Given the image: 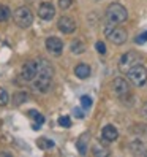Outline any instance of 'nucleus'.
<instances>
[{"instance_id":"nucleus-9","label":"nucleus","mask_w":147,"mask_h":157,"mask_svg":"<svg viewBox=\"0 0 147 157\" xmlns=\"http://www.w3.org/2000/svg\"><path fill=\"white\" fill-rule=\"evenodd\" d=\"M57 27L62 33H73L76 30V21L73 19L71 16H62L60 19L57 21Z\"/></svg>"},{"instance_id":"nucleus-8","label":"nucleus","mask_w":147,"mask_h":157,"mask_svg":"<svg viewBox=\"0 0 147 157\" xmlns=\"http://www.w3.org/2000/svg\"><path fill=\"white\" fill-rule=\"evenodd\" d=\"M36 70H38V67H36V62L35 60H27L24 65L21 67V78L29 82V81H33L35 76H36Z\"/></svg>"},{"instance_id":"nucleus-28","label":"nucleus","mask_w":147,"mask_h":157,"mask_svg":"<svg viewBox=\"0 0 147 157\" xmlns=\"http://www.w3.org/2000/svg\"><path fill=\"white\" fill-rule=\"evenodd\" d=\"M73 114H75L76 117H79V119H82V117H84V113H82L79 108H75V109H73Z\"/></svg>"},{"instance_id":"nucleus-1","label":"nucleus","mask_w":147,"mask_h":157,"mask_svg":"<svg viewBox=\"0 0 147 157\" xmlns=\"http://www.w3.org/2000/svg\"><path fill=\"white\" fill-rule=\"evenodd\" d=\"M36 67H38V70H36V76L33 79V89L40 92H48L52 84V65L46 59H40L36 62Z\"/></svg>"},{"instance_id":"nucleus-6","label":"nucleus","mask_w":147,"mask_h":157,"mask_svg":"<svg viewBox=\"0 0 147 157\" xmlns=\"http://www.w3.org/2000/svg\"><path fill=\"white\" fill-rule=\"evenodd\" d=\"M142 57L138 54L136 51H128L125 54H122L120 60H119V70L127 73L130 68H133L134 65H138V63H141Z\"/></svg>"},{"instance_id":"nucleus-29","label":"nucleus","mask_w":147,"mask_h":157,"mask_svg":"<svg viewBox=\"0 0 147 157\" xmlns=\"http://www.w3.org/2000/svg\"><path fill=\"white\" fill-rule=\"evenodd\" d=\"M141 114H142V117L144 119H147V101L142 105V108H141Z\"/></svg>"},{"instance_id":"nucleus-18","label":"nucleus","mask_w":147,"mask_h":157,"mask_svg":"<svg viewBox=\"0 0 147 157\" xmlns=\"http://www.w3.org/2000/svg\"><path fill=\"white\" fill-rule=\"evenodd\" d=\"M38 147H41V149H44V151H48V149H52L54 147V141L52 140H49V138H38Z\"/></svg>"},{"instance_id":"nucleus-2","label":"nucleus","mask_w":147,"mask_h":157,"mask_svg":"<svg viewBox=\"0 0 147 157\" xmlns=\"http://www.w3.org/2000/svg\"><path fill=\"white\" fill-rule=\"evenodd\" d=\"M105 16H106V21L109 24H117L119 25V24H123L128 19V11L120 3H111L106 8Z\"/></svg>"},{"instance_id":"nucleus-3","label":"nucleus","mask_w":147,"mask_h":157,"mask_svg":"<svg viewBox=\"0 0 147 157\" xmlns=\"http://www.w3.org/2000/svg\"><path fill=\"white\" fill-rule=\"evenodd\" d=\"M105 35H106V38H108L109 41L114 43V44H117V46L127 43V40H128L127 30L123 29V27L117 25V24H109V22H108V25L105 27Z\"/></svg>"},{"instance_id":"nucleus-5","label":"nucleus","mask_w":147,"mask_h":157,"mask_svg":"<svg viewBox=\"0 0 147 157\" xmlns=\"http://www.w3.org/2000/svg\"><path fill=\"white\" fill-rule=\"evenodd\" d=\"M127 78L136 87H142L147 82V68L142 65V63H138L133 68H130L127 71Z\"/></svg>"},{"instance_id":"nucleus-14","label":"nucleus","mask_w":147,"mask_h":157,"mask_svg":"<svg viewBox=\"0 0 147 157\" xmlns=\"http://www.w3.org/2000/svg\"><path fill=\"white\" fill-rule=\"evenodd\" d=\"M90 73H92V70H90V67L87 65V63H78V65L75 67V75H76L79 79L89 78Z\"/></svg>"},{"instance_id":"nucleus-4","label":"nucleus","mask_w":147,"mask_h":157,"mask_svg":"<svg viewBox=\"0 0 147 157\" xmlns=\"http://www.w3.org/2000/svg\"><path fill=\"white\" fill-rule=\"evenodd\" d=\"M13 21L21 29H29L33 24V13L27 6H19L13 11Z\"/></svg>"},{"instance_id":"nucleus-23","label":"nucleus","mask_w":147,"mask_h":157,"mask_svg":"<svg viewBox=\"0 0 147 157\" xmlns=\"http://www.w3.org/2000/svg\"><path fill=\"white\" fill-rule=\"evenodd\" d=\"M25 100H27V94H25V92H17V94H16V98H14V105L19 106L21 103H24Z\"/></svg>"},{"instance_id":"nucleus-7","label":"nucleus","mask_w":147,"mask_h":157,"mask_svg":"<svg viewBox=\"0 0 147 157\" xmlns=\"http://www.w3.org/2000/svg\"><path fill=\"white\" fill-rule=\"evenodd\" d=\"M112 90L119 98H123V97H127L128 94H130V82L122 76H117L112 81Z\"/></svg>"},{"instance_id":"nucleus-15","label":"nucleus","mask_w":147,"mask_h":157,"mask_svg":"<svg viewBox=\"0 0 147 157\" xmlns=\"http://www.w3.org/2000/svg\"><path fill=\"white\" fill-rule=\"evenodd\" d=\"M130 151L134 155H142V154H145L147 149H145V144H144L142 140H134V141L130 143Z\"/></svg>"},{"instance_id":"nucleus-21","label":"nucleus","mask_w":147,"mask_h":157,"mask_svg":"<svg viewBox=\"0 0 147 157\" xmlns=\"http://www.w3.org/2000/svg\"><path fill=\"white\" fill-rule=\"evenodd\" d=\"M92 154L97 155V157H100V155H108L109 151L105 149V147H101L100 144H95V146H94V149H92Z\"/></svg>"},{"instance_id":"nucleus-20","label":"nucleus","mask_w":147,"mask_h":157,"mask_svg":"<svg viewBox=\"0 0 147 157\" xmlns=\"http://www.w3.org/2000/svg\"><path fill=\"white\" fill-rule=\"evenodd\" d=\"M8 101H10V95H8V92L3 87H0V106L8 105Z\"/></svg>"},{"instance_id":"nucleus-25","label":"nucleus","mask_w":147,"mask_h":157,"mask_svg":"<svg viewBox=\"0 0 147 157\" xmlns=\"http://www.w3.org/2000/svg\"><path fill=\"white\" fill-rule=\"evenodd\" d=\"M71 5H73V0H59L60 10H68V8H71Z\"/></svg>"},{"instance_id":"nucleus-13","label":"nucleus","mask_w":147,"mask_h":157,"mask_svg":"<svg viewBox=\"0 0 147 157\" xmlns=\"http://www.w3.org/2000/svg\"><path fill=\"white\" fill-rule=\"evenodd\" d=\"M89 141H90V133H89V132H84V133H82V135L78 138V141H76V147H78L79 154H82V155H86V154H87Z\"/></svg>"},{"instance_id":"nucleus-26","label":"nucleus","mask_w":147,"mask_h":157,"mask_svg":"<svg viewBox=\"0 0 147 157\" xmlns=\"http://www.w3.org/2000/svg\"><path fill=\"white\" fill-rule=\"evenodd\" d=\"M95 48H97V51L101 54V56H105V54H106V44L103 41H97L95 43Z\"/></svg>"},{"instance_id":"nucleus-30","label":"nucleus","mask_w":147,"mask_h":157,"mask_svg":"<svg viewBox=\"0 0 147 157\" xmlns=\"http://www.w3.org/2000/svg\"><path fill=\"white\" fill-rule=\"evenodd\" d=\"M145 155H147V151H145Z\"/></svg>"},{"instance_id":"nucleus-10","label":"nucleus","mask_w":147,"mask_h":157,"mask_svg":"<svg viewBox=\"0 0 147 157\" xmlns=\"http://www.w3.org/2000/svg\"><path fill=\"white\" fill-rule=\"evenodd\" d=\"M46 49H48V52L54 54V56H60L63 49V41L59 36H48L46 38Z\"/></svg>"},{"instance_id":"nucleus-12","label":"nucleus","mask_w":147,"mask_h":157,"mask_svg":"<svg viewBox=\"0 0 147 157\" xmlns=\"http://www.w3.org/2000/svg\"><path fill=\"white\" fill-rule=\"evenodd\" d=\"M101 138L105 141H116L117 138H119V132H117V128L114 127V125H111V124H108V125H105L103 128H101Z\"/></svg>"},{"instance_id":"nucleus-22","label":"nucleus","mask_w":147,"mask_h":157,"mask_svg":"<svg viewBox=\"0 0 147 157\" xmlns=\"http://www.w3.org/2000/svg\"><path fill=\"white\" fill-rule=\"evenodd\" d=\"M81 106H82V109H89L92 106V98L89 95H82L81 97Z\"/></svg>"},{"instance_id":"nucleus-31","label":"nucleus","mask_w":147,"mask_h":157,"mask_svg":"<svg viewBox=\"0 0 147 157\" xmlns=\"http://www.w3.org/2000/svg\"><path fill=\"white\" fill-rule=\"evenodd\" d=\"M97 2H100V0H97Z\"/></svg>"},{"instance_id":"nucleus-19","label":"nucleus","mask_w":147,"mask_h":157,"mask_svg":"<svg viewBox=\"0 0 147 157\" xmlns=\"http://www.w3.org/2000/svg\"><path fill=\"white\" fill-rule=\"evenodd\" d=\"M27 116H29V117H33V121L38 122V125H41V124L44 122V116H43L41 113H38L36 109H29V111H27Z\"/></svg>"},{"instance_id":"nucleus-27","label":"nucleus","mask_w":147,"mask_h":157,"mask_svg":"<svg viewBox=\"0 0 147 157\" xmlns=\"http://www.w3.org/2000/svg\"><path fill=\"white\" fill-rule=\"evenodd\" d=\"M134 41H136L138 44H144V43L147 41V30H145V32H142L141 35H138Z\"/></svg>"},{"instance_id":"nucleus-17","label":"nucleus","mask_w":147,"mask_h":157,"mask_svg":"<svg viewBox=\"0 0 147 157\" xmlns=\"http://www.w3.org/2000/svg\"><path fill=\"white\" fill-rule=\"evenodd\" d=\"M11 17V10L6 5H0V22H6Z\"/></svg>"},{"instance_id":"nucleus-16","label":"nucleus","mask_w":147,"mask_h":157,"mask_svg":"<svg viewBox=\"0 0 147 157\" xmlns=\"http://www.w3.org/2000/svg\"><path fill=\"white\" fill-rule=\"evenodd\" d=\"M70 49H71L73 54H82L86 51V46H84V43H82L81 40H75V41H71Z\"/></svg>"},{"instance_id":"nucleus-24","label":"nucleus","mask_w":147,"mask_h":157,"mask_svg":"<svg viewBox=\"0 0 147 157\" xmlns=\"http://www.w3.org/2000/svg\"><path fill=\"white\" fill-rule=\"evenodd\" d=\"M59 124H60L62 127H65V128H70V127H71V119H70V116H60V117H59Z\"/></svg>"},{"instance_id":"nucleus-11","label":"nucleus","mask_w":147,"mask_h":157,"mask_svg":"<svg viewBox=\"0 0 147 157\" xmlns=\"http://www.w3.org/2000/svg\"><path fill=\"white\" fill-rule=\"evenodd\" d=\"M38 16L44 21H51L54 16H56V6H54L51 2H43L38 6Z\"/></svg>"}]
</instances>
